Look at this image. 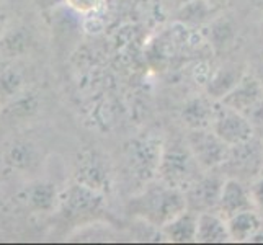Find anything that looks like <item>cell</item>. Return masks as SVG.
<instances>
[{"mask_svg":"<svg viewBox=\"0 0 263 245\" xmlns=\"http://www.w3.org/2000/svg\"><path fill=\"white\" fill-rule=\"evenodd\" d=\"M260 214H261V217H263V213H260Z\"/></svg>","mask_w":263,"mask_h":245,"instance_id":"cell-28","label":"cell"},{"mask_svg":"<svg viewBox=\"0 0 263 245\" xmlns=\"http://www.w3.org/2000/svg\"><path fill=\"white\" fill-rule=\"evenodd\" d=\"M226 221L231 240L234 242H250L260 231H263V217L253 208L234 214Z\"/></svg>","mask_w":263,"mask_h":245,"instance_id":"cell-11","label":"cell"},{"mask_svg":"<svg viewBox=\"0 0 263 245\" xmlns=\"http://www.w3.org/2000/svg\"><path fill=\"white\" fill-rule=\"evenodd\" d=\"M22 199L31 211L49 213L56 208L59 201V193L56 190V185L40 180V181H33V183H30L23 190Z\"/></svg>","mask_w":263,"mask_h":245,"instance_id":"cell-9","label":"cell"},{"mask_svg":"<svg viewBox=\"0 0 263 245\" xmlns=\"http://www.w3.org/2000/svg\"><path fill=\"white\" fill-rule=\"evenodd\" d=\"M210 128L217 138L231 147L240 146L253 139V123L243 113L224 103L216 105Z\"/></svg>","mask_w":263,"mask_h":245,"instance_id":"cell-3","label":"cell"},{"mask_svg":"<svg viewBox=\"0 0 263 245\" xmlns=\"http://www.w3.org/2000/svg\"><path fill=\"white\" fill-rule=\"evenodd\" d=\"M216 13V8H213L204 0H192L178 8V20L181 23L199 26L204 23H210L213 20V15Z\"/></svg>","mask_w":263,"mask_h":245,"instance_id":"cell-15","label":"cell"},{"mask_svg":"<svg viewBox=\"0 0 263 245\" xmlns=\"http://www.w3.org/2000/svg\"><path fill=\"white\" fill-rule=\"evenodd\" d=\"M229 240H231V235H229L226 217H222L219 213H214V211L198 213L196 242L222 243Z\"/></svg>","mask_w":263,"mask_h":245,"instance_id":"cell-10","label":"cell"},{"mask_svg":"<svg viewBox=\"0 0 263 245\" xmlns=\"http://www.w3.org/2000/svg\"><path fill=\"white\" fill-rule=\"evenodd\" d=\"M261 33H263V23H261Z\"/></svg>","mask_w":263,"mask_h":245,"instance_id":"cell-27","label":"cell"},{"mask_svg":"<svg viewBox=\"0 0 263 245\" xmlns=\"http://www.w3.org/2000/svg\"><path fill=\"white\" fill-rule=\"evenodd\" d=\"M252 208L253 204L249 188L237 178H226L221 190L219 204H217L219 214L226 219H229L231 216L246 210H252Z\"/></svg>","mask_w":263,"mask_h":245,"instance_id":"cell-7","label":"cell"},{"mask_svg":"<svg viewBox=\"0 0 263 245\" xmlns=\"http://www.w3.org/2000/svg\"><path fill=\"white\" fill-rule=\"evenodd\" d=\"M186 210L188 204L183 190L165 185L164 181L149 185L133 199V213L156 228H164Z\"/></svg>","mask_w":263,"mask_h":245,"instance_id":"cell-1","label":"cell"},{"mask_svg":"<svg viewBox=\"0 0 263 245\" xmlns=\"http://www.w3.org/2000/svg\"><path fill=\"white\" fill-rule=\"evenodd\" d=\"M185 141L190 150L193 152L199 167L204 172L224 165L231 154V146H228L222 139L217 138L211 131V128L190 129V134L186 136Z\"/></svg>","mask_w":263,"mask_h":245,"instance_id":"cell-4","label":"cell"},{"mask_svg":"<svg viewBox=\"0 0 263 245\" xmlns=\"http://www.w3.org/2000/svg\"><path fill=\"white\" fill-rule=\"evenodd\" d=\"M261 102H263V87L257 79L249 77V76H243V79L239 82L237 87L231 90V92L221 100V103L243 113L247 118Z\"/></svg>","mask_w":263,"mask_h":245,"instance_id":"cell-6","label":"cell"},{"mask_svg":"<svg viewBox=\"0 0 263 245\" xmlns=\"http://www.w3.org/2000/svg\"><path fill=\"white\" fill-rule=\"evenodd\" d=\"M196 228H198V213L186 210L175 219L167 222L164 228H160L162 234L170 242H196Z\"/></svg>","mask_w":263,"mask_h":245,"instance_id":"cell-12","label":"cell"},{"mask_svg":"<svg viewBox=\"0 0 263 245\" xmlns=\"http://www.w3.org/2000/svg\"><path fill=\"white\" fill-rule=\"evenodd\" d=\"M204 2L210 4L213 8H216V10H217V8H221V7H224L226 4H228L229 0H204Z\"/></svg>","mask_w":263,"mask_h":245,"instance_id":"cell-24","label":"cell"},{"mask_svg":"<svg viewBox=\"0 0 263 245\" xmlns=\"http://www.w3.org/2000/svg\"><path fill=\"white\" fill-rule=\"evenodd\" d=\"M103 0H66V4L79 13H90L102 5Z\"/></svg>","mask_w":263,"mask_h":245,"instance_id":"cell-21","label":"cell"},{"mask_svg":"<svg viewBox=\"0 0 263 245\" xmlns=\"http://www.w3.org/2000/svg\"><path fill=\"white\" fill-rule=\"evenodd\" d=\"M260 172H261L260 175H263V152H261V170H260Z\"/></svg>","mask_w":263,"mask_h":245,"instance_id":"cell-26","label":"cell"},{"mask_svg":"<svg viewBox=\"0 0 263 245\" xmlns=\"http://www.w3.org/2000/svg\"><path fill=\"white\" fill-rule=\"evenodd\" d=\"M222 185L224 178H221L219 175H201L193 185H190L185 190L188 210L195 213L217 210Z\"/></svg>","mask_w":263,"mask_h":245,"instance_id":"cell-5","label":"cell"},{"mask_svg":"<svg viewBox=\"0 0 263 245\" xmlns=\"http://www.w3.org/2000/svg\"><path fill=\"white\" fill-rule=\"evenodd\" d=\"M7 163L13 168H31L36 163V150L28 142H15L13 146L7 150Z\"/></svg>","mask_w":263,"mask_h":245,"instance_id":"cell-17","label":"cell"},{"mask_svg":"<svg viewBox=\"0 0 263 245\" xmlns=\"http://www.w3.org/2000/svg\"><path fill=\"white\" fill-rule=\"evenodd\" d=\"M33 4L40 8V10H54L61 4H66V0H33Z\"/></svg>","mask_w":263,"mask_h":245,"instance_id":"cell-22","label":"cell"},{"mask_svg":"<svg viewBox=\"0 0 263 245\" xmlns=\"http://www.w3.org/2000/svg\"><path fill=\"white\" fill-rule=\"evenodd\" d=\"M26 49H28V34L23 31V28H7L0 40V54L7 58H18Z\"/></svg>","mask_w":263,"mask_h":245,"instance_id":"cell-16","label":"cell"},{"mask_svg":"<svg viewBox=\"0 0 263 245\" xmlns=\"http://www.w3.org/2000/svg\"><path fill=\"white\" fill-rule=\"evenodd\" d=\"M61 203L66 208L67 213L80 216L97 213L103 204V198L98 193V190L87 186L84 183H76L64 193Z\"/></svg>","mask_w":263,"mask_h":245,"instance_id":"cell-8","label":"cell"},{"mask_svg":"<svg viewBox=\"0 0 263 245\" xmlns=\"http://www.w3.org/2000/svg\"><path fill=\"white\" fill-rule=\"evenodd\" d=\"M249 192H250L253 210L263 213V175H260L258 178L252 181V185L249 186Z\"/></svg>","mask_w":263,"mask_h":245,"instance_id":"cell-20","label":"cell"},{"mask_svg":"<svg viewBox=\"0 0 263 245\" xmlns=\"http://www.w3.org/2000/svg\"><path fill=\"white\" fill-rule=\"evenodd\" d=\"M213 102L208 98H193L183 108V120L190 129H206L211 126L214 115Z\"/></svg>","mask_w":263,"mask_h":245,"instance_id":"cell-14","label":"cell"},{"mask_svg":"<svg viewBox=\"0 0 263 245\" xmlns=\"http://www.w3.org/2000/svg\"><path fill=\"white\" fill-rule=\"evenodd\" d=\"M5 31H7V16H5V13L0 12V40H2Z\"/></svg>","mask_w":263,"mask_h":245,"instance_id":"cell-23","label":"cell"},{"mask_svg":"<svg viewBox=\"0 0 263 245\" xmlns=\"http://www.w3.org/2000/svg\"><path fill=\"white\" fill-rule=\"evenodd\" d=\"M174 2L177 4V7L180 8V7H183L185 4H188V2H192V0H174Z\"/></svg>","mask_w":263,"mask_h":245,"instance_id":"cell-25","label":"cell"},{"mask_svg":"<svg viewBox=\"0 0 263 245\" xmlns=\"http://www.w3.org/2000/svg\"><path fill=\"white\" fill-rule=\"evenodd\" d=\"M243 76H246V72L239 66H235V64L224 66L214 72L210 84H208L206 92L214 100H222L231 90L237 87V84L243 79Z\"/></svg>","mask_w":263,"mask_h":245,"instance_id":"cell-13","label":"cell"},{"mask_svg":"<svg viewBox=\"0 0 263 245\" xmlns=\"http://www.w3.org/2000/svg\"><path fill=\"white\" fill-rule=\"evenodd\" d=\"M5 108L12 118H16V120H26V118H31L33 115L38 113L40 103H38V98H36L33 93L22 92L18 97H15L8 103H5Z\"/></svg>","mask_w":263,"mask_h":245,"instance_id":"cell-18","label":"cell"},{"mask_svg":"<svg viewBox=\"0 0 263 245\" xmlns=\"http://www.w3.org/2000/svg\"><path fill=\"white\" fill-rule=\"evenodd\" d=\"M23 92V77L13 69L0 72V105L8 103L10 100Z\"/></svg>","mask_w":263,"mask_h":245,"instance_id":"cell-19","label":"cell"},{"mask_svg":"<svg viewBox=\"0 0 263 245\" xmlns=\"http://www.w3.org/2000/svg\"><path fill=\"white\" fill-rule=\"evenodd\" d=\"M204 172L196 162L193 152L190 150L186 141H172L162 149V157L159 163V178L165 185L185 190L193 185Z\"/></svg>","mask_w":263,"mask_h":245,"instance_id":"cell-2","label":"cell"}]
</instances>
